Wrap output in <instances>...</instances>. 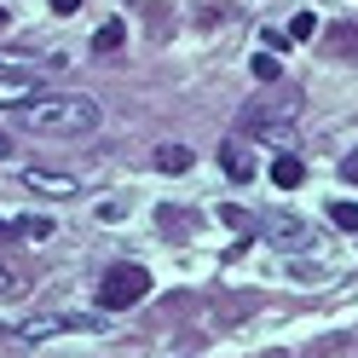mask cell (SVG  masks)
<instances>
[{
	"instance_id": "obj_1",
	"label": "cell",
	"mask_w": 358,
	"mask_h": 358,
	"mask_svg": "<svg viewBox=\"0 0 358 358\" xmlns=\"http://www.w3.org/2000/svg\"><path fill=\"white\" fill-rule=\"evenodd\" d=\"M17 122L29 133H93L104 122V110L87 93H29L17 104Z\"/></svg>"
},
{
	"instance_id": "obj_2",
	"label": "cell",
	"mask_w": 358,
	"mask_h": 358,
	"mask_svg": "<svg viewBox=\"0 0 358 358\" xmlns=\"http://www.w3.org/2000/svg\"><path fill=\"white\" fill-rule=\"evenodd\" d=\"M145 295H150L145 266H110L104 283H99V306H104V312H127V306H139Z\"/></svg>"
},
{
	"instance_id": "obj_3",
	"label": "cell",
	"mask_w": 358,
	"mask_h": 358,
	"mask_svg": "<svg viewBox=\"0 0 358 358\" xmlns=\"http://www.w3.org/2000/svg\"><path fill=\"white\" fill-rule=\"evenodd\" d=\"M64 329H99V318H93V312H41V318L17 324L24 341H47V335H64Z\"/></svg>"
},
{
	"instance_id": "obj_4",
	"label": "cell",
	"mask_w": 358,
	"mask_h": 358,
	"mask_svg": "<svg viewBox=\"0 0 358 358\" xmlns=\"http://www.w3.org/2000/svg\"><path fill=\"white\" fill-rule=\"evenodd\" d=\"M24 185L41 191V196H81V179L58 173V168H24Z\"/></svg>"
},
{
	"instance_id": "obj_5",
	"label": "cell",
	"mask_w": 358,
	"mask_h": 358,
	"mask_svg": "<svg viewBox=\"0 0 358 358\" xmlns=\"http://www.w3.org/2000/svg\"><path fill=\"white\" fill-rule=\"evenodd\" d=\"M324 52L329 58H358V17H341V24L324 29Z\"/></svg>"
},
{
	"instance_id": "obj_6",
	"label": "cell",
	"mask_w": 358,
	"mask_h": 358,
	"mask_svg": "<svg viewBox=\"0 0 358 358\" xmlns=\"http://www.w3.org/2000/svg\"><path fill=\"white\" fill-rule=\"evenodd\" d=\"M70 58H58V52H47V58H35V52H0V70H12V76H35V70H64Z\"/></svg>"
},
{
	"instance_id": "obj_7",
	"label": "cell",
	"mask_w": 358,
	"mask_h": 358,
	"mask_svg": "<svg viewBox=\"0 0 358 358\" xmlns=\"http://www.w3.org/2000/svg\"><path fill=\"white\" fill-rule=\"evenodd\" d=\"M266 237H283V249H306V243H312V231L301 226V220H289V214H272V220H266Z\"/></svg>"
},
{
	"instance_id": "obj_8",
	"label": "cell",
	"mask_w": 358,
	"mask_h": 358,
	"mask_svg": "<svg viewBox=\"0 0 358 358\" xmlns=\"http://www.w3.org/2000/svg\"><path fill=\"white\" fill-rule=\"evenodd\" d=\"M301 179H306V162H301L295 150H278V162H272V185H283V191H295Z\"/></svg>"
},
{
	"instance_id": "obj_9",
	"label": "cell",
	"mask_w": 358,
	"mask_h": 358,
	"mask_svg": "<svg viewBox=\"0 0 358 358\" xmlns=\"http://www.w3.org/2000/svg\"><path fill=\"white\" fill-rule=\"evenodd\" d=\"M35 93V81L29 76H12V70H0V110H6V104H24Z\"/></svg>"
},
{
	"instance_id": "obj_10",
	"label": "cell",
	"mask_w": 358,
	"mask_h": 358,
	"mask_svg": "<svg viewBox=\"0 0 358 358\" xmlns=\"http://www.w3.org/2000/svg\"><path fill=\"white\" fill-rule=\"evenodd\" d=\"M191 162H196V156L185 145H156V168H162V173H191Z\"/></svg>"
},
{
	"instance_id": "obj_11",
	"label": "cell",
	"mask_w": 358,
	"mask_h": 358,
	"mask_svg": "<svg viewBox=\"0 0 358 358\" xmlns=\"http://www.w3.org/2000/svg\"><path fill=\"white\" fill-rule=\"evenodd\" d=\"M127 41V29H122V17H104V24L93 29V52H116Z\"/></svg>"
},
{
	"instance_id": "obj_12",
	"label": "cell",
	"mask_w": 358,
	"mask_h": 358,
	"mask_svg": "<svg viewBox=\"0 0 358 358\" xmlns=\"http://www.w3.org/2000/svg\"><path fill=\"white\" fill-rule=\"evenodd\" d=\"M220 168H226V173L237 179V185H243V179H255V156H249V150H237V145H226V156H220Z\"/></svg>"
},
{
	"instance_id": "obj_13",
	"label": "cell",
	"mask_w": 358,
	"mask_h": 358,
	"mask_svg": "<svg viewBox=\"0 0 358 358\" xmlns=\"http://www.w3.org/2000/svg\"><path fill=\"white\" fill-rule=\"evenodd\" d=\"M17 237H35V243H47V237H52V220H47V214H24V220H17Z\"/></svg>"
},
{
	"instance_id": "obj_14",
	"label": "cell",
	"mask_w": 358,
	"mask_h": 358,
	"mask_svg": "<svg viewBox=\"0 0 358 358\" xmlns=\"http://www.w3.org/2000/svg\"><path fill=\"white\" fill-rule=\"evenodd\" d=\"M318 35V12H295L289 17V41H312Z\"/></svg>"
},
{
	"instance_id": "obj_15",
	"label": "cell",
	"mask_w": 358,
	"mask_h": 358,
	"mask_svg": "<svg viewBox=\"0 0 358 358\" xmlns=\"http://www.w3.org/2000/svg\"><path fill=\"white\" fill-rule=\"evenodd\" d=\"M249 70H255V81H278V76H283V58H272V52H255V64H249Z\"/></svg>"
},
{
	"instance_id": "obj_16",
	"label": "cell",
	"mask_w": 358,
	"mask_h": 358,
	"mask_svg": "<svg viewBox=\"0 0 358 358\" xmlns=\"http://www.w3.org/2000/svg\"><path fill=\"white\" fill-rule=\"evenodd\" d=\"M24 272H17V266H6V260H0V301H6V295H24Z\"/></svg>"
},
{
	"instance_id": "obj_17",
	"label": "cell",
	"mask_w": 358,
	"mask_h": 358,
	"mask_svg": "<svg viewBox=\"0 0 358 358\" xmlns=\"http://www.w3.org/2000/svg\"><path fill=\"white\" fill-rule=\"evenodd\" d=\"M329 220L341 231H358V203H329Z\"/></svg>"
},
{
	"instance_id": "obj_18",
	"label": "cell",
	"mask_w": 358,
	"mask_h": 358,
	"mask_svg": "<svg viewBox=\"0 0 358 358\" xmlns=\"http://www.w3.org/2000/svg\"><path fill=\"white\" fill-rule=\"evenodd\" d=\"M341 179H347V185H358V150H352V156H341Z\"/></svg>"
},
{
	"instance_id": "obj_19",
	"label": "cell",
	"mask_w": 358,
	"mask_h": 358,
	"mask_svg": "<svg viewBox=\"0 0 358 358\" xmlns=\"http://www.w3.org/2000/svg\"><path fill=\"white\" fill-rule=\"evenodd\" d=\"M6 237H17V220H0V243H6Z\"/></svg>"
},
{
	"instance_id": "obj_20",
	"label": "cell",
	"mask_w": 358,
	"mask_h": 358,
	"mask_svg": "<svg viewBox=\"0 0 358 358\" xmlns=\"http://www.w3.org/2000/svg\"><path fill=\"white\" fill-rule=\"evenodd\" d=\"M52 12H81V0H52Z\"/></svg>"
},
{
	"instance_id": "obj_21",
	"label": "cell",
	"mask_w": 358,
	"mask_h": 358,
	"mask_svg": "<svg viewBox=\"0 0 358 358\" xmlns=\"http://www.w3.org/2000/svg\"><path fill=\"white\" fill-rule=\"evenodd\" d=\"M6 156H12V139H6V133H0V162H6Z\"/></svg>"
}]
</instances>
